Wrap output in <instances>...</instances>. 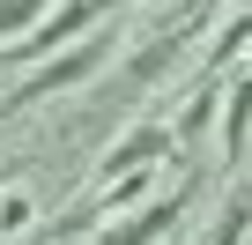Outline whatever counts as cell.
<instances>
[{"instance_id": "cell-1", "label": "cell", "mask_w": 252, "mask_h": 245, "mask_svg": "<svg viewBox=\"0 0 252 245\" xmlns=\"http://www.w3.org/2000/svg\"><path fill=\"white\" fill-rule=\"evenodd\" d=\"M30 8H37V0H15V8H0V30H15V23L30 15Z\"/></svg>"}]
</instances>
